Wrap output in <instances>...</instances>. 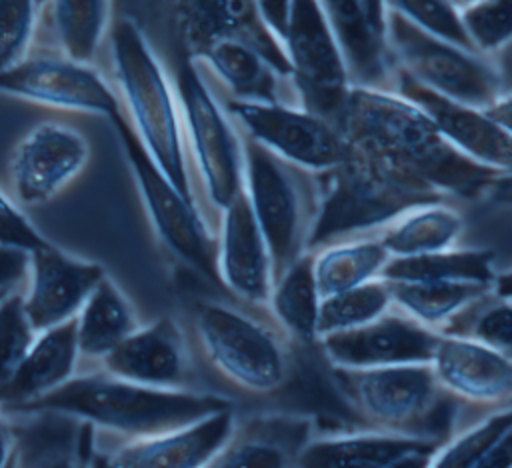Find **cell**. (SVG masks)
Returning <instances> with one entry per match:
<instances>
[{
  "instance_id": "cell-30",
  "label": "cell",
  "mask_w": 512,
  "mask_h": 468,
  "mask_svg": "<svg viewBox=\"0 0 512 468\" xmlns=\"http://www.w3.org/2000/svg\"><path fill=\"white\" fill-rule=\"evenodd\" d=\"M310 254L320 300L378 280L382 268L390 260L376 236L332 242Z\"/></svg>"
},
{
  "instance_id": "cell-3",
  "label": "cell",
  "mask_w": 512,
  "mask_h": 468,
  "mask_svg": "<svg viewBox=\"0 0 512 468\" xmlns=\"http://www.w3.org/2000/svg\"><path fill=\"white\" fill-rule=\"evenodd\" d=\"M114 80L128 128L166 180L194 200L178 94L142 28L128 16L108 26ZM118 98V100H120ZM198 204V202H196Z\"/></svg>"
},
{
  "instance_id": "cell-32",
  "label": "cell",
  "mask_w": 512,
  "mask_h": 468,
  "mask_svg": "<svg viewBox=\"0 0 512 468\" xmlns=\"http://www.w3.org/2000/svg\"><path fill=\"white\" fill-rule=\"evenodd\" d=\"M266 306L276 324L300 342H316L320 296L312 274V254L298 256L274 282Z\"/></svg>"
},
{
  "instance_id": "cell-22",
  "label": "cell",
  "mask_w": 512,
  "mask_h": 468,
  "mask_svg": "<svg viewBox=\"0 0 512 468\" xmlns=\"http://www.w3.org/2000/svg\"><path fill=\"white\" fill-rule=\"evenodd\" d=\"M102 372L150 388H182L186 376V340L180 326L160 316L138 326L102 362Z\"/></svg>"
},
{
  "instance_id": "cell-13",
  "label": "cell",
  "mask_w": 512,
  "mask_h": 468,
  "mask_svg": "<svg viewBox=\"0 0 512 468\" xmlns=\"http://www.w3.org/2000/svg\"><path fill=\"white\" fill-rule=\"evenodd\" d=\"M0 92L58 110L106 116L112 122L124 116L116 92L94 66L56 56L26 58L0 74Z\"/></svg>"
},
{
  "instance_id": "cell-24",
  "label": "cell",
  "mask_w": 512,
  "mask_h": 468,
  "mask_svg": "<svg viewBox=\"0 0 512 468\" xmlns=\"http://www.w3.org/2000/svg\"><path fill=\"white\" fill-rule=\"evenodd\" d=\"M78 360L74 320L38 332L14 376L0 388V412H10L56 390L74 376Z\"/></svg>"
},
{
  "instance_id": "cell-25",
  "label": "cell",
  "mask_w": 512,
  "mask_h": 468,
  "mask_svg": "<svg viewBox=\"0 0 512 468\" xmlns=\"http://www.w3.org/2000/svg\"><path fill=\"white\" fill-rule=\"evenodd\" d=\"M428 442L436 440L384 430L312 436L302 448L296 468H386L398 456Z\"/></svg>"
},
{
  "instance_id": "cell-18",
  "label": "cell",
  "mask_w": 512,
  "mask_h": 468,
  "mask_svg": "<svg viewBox=\"0 0 512 468\" xmlns=\"http://www.w3.org/2000/svg\"><path fill=\"white\" fill-rule=\"evenodd\" d=\"M394 92L414 102L434 124L438 134L464 158L508 176L512 168V130L498 124L486 110L440 98L396 70Z\"/></svg>"
},
{
  "instance_id": "cell-46",
  "label": "cell",
  "mask_w": 512,
  "mask_h": 468,
  "mask_svg": "<svg viewBox=\"0 0 512 468\" xmlns=\"http://www.w3.org/2000/svg\"><path fill=\"white\" fill-rule=\"evenodd\" d=\"M2 296H4V294H0V298H2Z\"/></svg>"
},
{
  "instance_id": "cell-34",
  "label": "cell",
  "mask_w": 512,
  "mask_h": 468,
  "mask_svg": "<svg viewBox=\"0 0 512 468\" xmlns=\"http://www.w3.org/2000/svg\"><path fill=\"white\" fill-rule=\"evenodd\" d=\"M392 310L390 292L384 280L368 282L360 288L320 300L316 342L324 336L360 328Z\"/></svg>"
},
{
  "instance_id": "cell-11",
  "label": "cell",
  "mask_w": 512,
  "mask_h": 468,
  "mask_svg": "<svg viewBox=\"0 0 512 468\" xmlns=\"http://www.w3.org/2000/svg\"><path fill=\"white\" fill-rule=\"evenodd\" d=\"M114 126L120 132L136 188L156 236L178 260L218 282L214 266V236L210 234L204 212L194 200L182 196L154 166L128 128L124 116L114 120Z\"/></svg>"
},
{
  "instance_id": "cell-38",
  "label": "cell",
  "mask_w": 512,
  "mask_h": 468,
  "mask_svg": "<svg viewBox=\"0 0 512 468\" xmlns=\"http://www.w3.org/2000/svg\"><path fill=\"white\" fill-rule=\"evenodd\" d=\"M36 338L24 312L22 294L6 292L0 298V388L14 376Z\"/></svg>"
},
{
  "instance_id": "cell-28",
  "label": "cell",
  "mask_w": 512,
  "mask_h": 468,
  "mask_svg": "<svg viewBox=\"0 0 512 468\" xmlns=\"http://www.w3.org/2000/svg\"><path fill=\"white\" fill-rule=\"evenodd\" d=\"M512 410L494 408L472 422L446 444H438L428 468H510Z\"/></svg>"
},
{
  "instance_id": "cell-5",
  "label": "cell",
  "mask_w": 512,
  "mask_h": 468,
  "mask_svg": "<svg viewBox=\"0 0 512 468\" xmlns=\"http://www.w3.org/2000/svg\"><path fill=\"white\" fill-rule=\"evenodd\" d=\"M242 142V192L266 242L272 282L306 252L314 218V178L256 142Z\"/></svg>"
},
{
  "instance_id": "cell-12",
  "label": "cell",
  "mask_w": 512,
  "mask_h": 468,
  "mask_svg": "<svg viewBox=\"0 0 512 468\" xmlns=\"http://www.w3.org/2000/svg\"><path fill=\"white\" fill-rule=\"evenodd\" d=\"M336 374L356 410L384 432L418 436V424L442 394L428 364L336 370Z\"/></svg>"
},
{
  "instance_id": "cell-33",
  "label": "cell",
  "mask_w": 512,
  "mask_h": 468,
  "mask_svg": "<svg viewBox=\"0 0 512 468\" xmlns=\"http://www.w3.org/2000/svg\"><path fill=\"white\" fill-rule=\"evenodd\" d=\"M52 26L62 48V58L92 66L98 46L102 44L110 26V2H50Z\"/></svg>"
},
{
  "instance_id": "cell-40",
  "label": "cell",
  "mask_w": 512,
  "mask_h": 468,
  "mask_svg": "<svg viewBox=\"0 0 512 468\" xmlns=\"http://www.w3.org/2000/svg\"><path fill=\"white\" fill-rule=\"evenodd\" d=\"M14 440V468H80L76 454L50 428L30 426L26 432L10 430Z\"/></svg>"
},
{
  "instance_id": "cell-42",
  "label": "cell",
  "mask_w": 512,
  "mask_h": 468,
  "mask_svg": "<svg viewBox=\"0 0 512 468\" xmlns=\"http://www.w3.org/2000/svg\"><path fill=\"white\" fill-rule=\"evenodd\" d=\"M28 276V252L0 246V294L12 292V288Z\"/></svg>"
},
{
  "instance_id": "cell-16",
  "label": "cell",
  "mask_w": 512,
  "mask_h": 468,
  "mask_svg": "<svg viewBox=\"0 0 512 468\" xmlns=\"http://www.w3.org/2000/svg\"><path fill=\"white\" fill-rule=\"evenodd\" d=\"M438 332L420 326L394 308L384 316L318 340L334 370H370L404 364H430Z\"/></svg>"
},
{
  "instance_id": "cell-31",
  "label": "cell",
  "mask_w": 512,
  "mask_h": 468,
  "mask_svg": "<svg viewBox=\"0 0 512 468\" xmlns=\"http://www.w3.org/2000/svg\"><path fill=\"white\" fill-rule=\"evenodd\" d=\"M384 282H472L498 284L494 254L482 248H448L416 258H390L380 272Z\"/></svg>"
},
{
  "instance_id": "cell-26",
  "label": "cell",
  "mask_w": 512,
  "mask_h": 468,
  "mask_svg": "<svg viewBox=\"0 0 512 468\" xmlns=\"http://www.w3.org/2000/svg\"><path fill=\"white\" fill-rule=\"evenodd\" d=\"M392 308L438 334L446 332L472 306L496 292V286L472 282H386Z\"/></svg>"
},
{
  "instance_id": "cell-2",
  "label": "cell",
  "mask_w": 512,
  "mask_h": 468,
  "mask_svg": "<svg viewBox=\"0 0 512 468\" xmlns=\"http://www.w3.org/2000/svg\"><path fill=\"white\" fill-rule=\"evenodd\" d=\"M228 408V400L214 394L140 386L100 370L74 374L56 390L2 414H52L128 442L178 430Z\"/></svg>"
},
{
  "instance_id": "cell-21",
  "label": "cell",
  "mask_w": 512,
  "mask_h": 468,
  "mask_svg": "<svg viewBox=\"0 0 512 468\" xmlns=\"http://www.w3.org/2000/svg\"><path fill=\"white\" fill-rule=\"evenodd\" d=\"M232 408L164 434L120 442L104 468H204L234 432Z\"/></svg>"
},
{
  "instance_id": "cell-29",
  "label": "cell",
  "mask_w": 512,
  "mask_h": 468,
  "mask_svg": "<svg viewBox=\"0 0 512 468\" xmlns=\"http://www.w3.org/2000/svg\"><path fill=\"white\" fill-rule=\"evenodd\" d=\"M462 216L446 202L414 206L374 234L390 258H416L456 246Z\"/></svg>"
},
{
  "instance_id": "cell-35",
  "label": "cell",
  "mask_w": 512,
  "mask_h": 468,
  "mask_svg": "<svg viewBox=\"0 0 512 468\" xmlns=\"http://www.w3.org/2000/svg\"><path fill=\"white\" fill-rule=\"evenodd\" d=\"M454 4L464 34L476 54L496 60L502 50H508L512 40V2L478 0Z\"/></svg>"
},
{
  "instance_id": "cell-1",
  "label": "cell",
  "mask_w": 512,
  "mask_h": 468,
  "mask_svg": "<svg viewBox=\"0 0 512 468\" xmlns=\"http://www.w3.org/2000/svg\"><path fill=\"white\" fill-rule=\"evenodd\" d=\"M346 146L440 198H474L498 176L458 154L430 118L394 90L350 88L334 122Z\"/></svg>"
},
{
  "instance_id": "cell-4",
  "label": "cell",
  "mask_w": 512,
  "mask_h": 468,
  "mask_svg": "<svg viewBox=\"0 0 512 468\" xmlns=\"http://www.w3.org/2000/svg\"><path fill=\"white\" fill-rule=\"evenodd\" d=\"M314 178V218L306 252L326 244L374 236L406 210L444 202L430 188L406 180L352 152L330 172Z\"/></svg>"
},
{
  "instance_id": "cell-15",
  "label": "cell",
  "mask_w": 512,
  "mask_h": 468,
  "mask_svg": "<svg viewBox=\"0 0 512 468\" xmlns=\"http://www.w3.org/2000/svg\"><path fill=\"white\" fill-rule=\"evenodd\" d=\"M86 136L62 122H40L26 132L12 156V182L22 204H44L88 164Z\"/></svg>"
},
{
  "instance_id": "cell-19",
  "label": "cell",
  "mask_w": 512,
  "mask_h": 468,
  "mask_svg": "<svg viewBox=\"0 0 512 468\" xmlns=\"http://www.w3.org/2000/svg\"><path fill=\"white\" fill-rule=\"evenodd\" d=\"M216 278L236 298L266 306L272 290V264L244 192L218 214L214 236Z\"/></svg>"
},
{
  "instance_id": "cell-6",
  "label": "cell",
  "mask_w": 512,
  "mask_h": 468,
  "mask_svg": "<svg viewBox=\"0 0 512 468\" xmlns=\"http://www.w3.org/2000/svg\"><path fill=\"white\" fill-rule=\"evenodd\" d=\"M178 102L182 114L188 170L196 172L214 220L242 190V142L222 108L212 82L186 58L178 68Z\"/></svg>"
},
{
  "instance_id": "cell-27",
  "label": "cell",
  "mask_w": 512,
  "mask_h": 468,
  "mask_svg": "<svg viewBox=\"0 0 512 468\" xmlns=\"http://www.w3.org/2000/svg\"><path fill=\"white\" fill-rule=\"evenodd\" d=\"M74 324L80 358L98 362L140 326L128 298L108 274L90 292Z\"/></svg>"
},
{
  "instance_id": "cell-45",
  "label": "cell",
  "mask_w": 512,
  "mask_h": 468,
  "mask_svg": "<svg viewBox=\"0 0 512 468\" xmlns=\"http://www.w3.org/2000/svg\"><path fill=\"white\" fill-rule=\"evenodd\" d=\"M8 468H14V456H12V460H10V464H8Z\"/></svg>"
},
{
  "instance_id": "cell-43",
  "label": "cell",
  "mask_w": 512,
  "mask_h": 468,
  "mask_svg": "<svg viewBox=\"0 0 512 468\" xmlns=\"http://www.w3.org/2000/svg\"><path fill=\"white\" fill-rule=\"evenodd\" d=\"M438 442H428L420 448H414L402 456H398L396 460H392L386 468H428L430 464V456L436 450Z\"/></svg>"
},
{
  "instance_id": "cell-20",
  "label": "cell",
  "mask_w": 512,
  "mask_h": 468,
  "mask_svg": "<svg viewBox=\"0 0 512 468\" xmlns=\"http://www.w3.org/2000/svg\"><path fill=\"white\" fill-rule=\"evenodd\" d=\"M428 366L438 388L454 398L492 408L510 406V354L458 334H438Z\"/></svg>"
},
{
  "instance_id": "cell-36",
  "label": "cell",
  "mask_w": 512,
  "mask_h": 468,
  "mask_svg": "<svg viewBox=\"0 0 512 468\" xmlns=\"http://www.w3.org/2000/svg\"><path fill=\"white\" fill-rule=\"evenodd\" d=\"M480 342L498 352L510 354L512 348V308L508 296H486L458 318L446 332Z\"/></svg>"
},
{
  "instance_id": "cell-41",
  "label": "cell",
  "mask_w": 512,
  "mask_h": 468,
  "mask_svg": "<svg viewBox=\"0 0 512 468\" xmlns=\"http://www.w3.org/2000/svg\"><path fill=\"white\" fill-rule=\"evenodd\" d=\"M46 238L34 228L26 214L0 190V246L32 252Z\"/></svg>"
},
{
  "instance_id": "cell-39",
  "label": "cell",
  "mask_w": 512,
  "mask_h": 468,
  "mask_svg": "<svg viewBox=\"0 0 512 468\" xmlns=\"http://www.w3.org/2000/svg\"><path fill=\"white\" fill-rule=\"evenodd\" d=\"M40 8L38 2L0 0V74L26 60Z\"/></svg>"
},
{
  "instance_id": "cell-37",
  "label": "cell",
  "mask_w": 512,
  "mask_h": 468,
  "mask_svg": "<svg viewBox=\"0 0 512 468\" xmlns=\"http://www.w3.org/2000/svg\"><path fill=\"white\" fill-rule=\"evenodd\" d=\"M388 6L400 14L406 22H410L414 28L424 32L426 36L446 42L450 46L474 52L464 28L460 24V16L454 2H388ZM476 54V52H474ZM480 56V54H478Z\"/></svg>"
},
{
  "instance_id": "cell-17",
  "label": "cell",
  "mask_w": 512,
  "mask_h": 468,
  "mask_svg": "<svg viewBox=\"0 0 512 468\" xmlns=\"http://www.w3.org/2000/svg\"><path fill=\"white\" fill-rule=\"evenodd\" d=\"M104 276L100 264L66 254L48 240L28 252V290L22 304L34 332L74 320Z\"/></svg>"
},
{
  "instance_id": "cell-7",
  "label": "cell",
  "mask_w": 512,
  "mask_h": 468,
  "mask_svg": "<svg viewBox=\"0 0 512 468\" xmlns=\"http://www.w3.org/2000/svg\"><path fill=\"white\" fill-rule=\"evenodd\" d=\"M388 44L396 70L440 98L478 110L510 98L506 74L496 60L426 36L390 6Z\"/></svg>"
},
{
  "instance_id": "cell-9",
  "label": "cell",
  "mask_w": 512,
  "mask_h": 468,
  "mask_svg": "<svg viewBox=\"0 0 512 468\" xmlns=\"http://www.w3.org/2000/svg\"><path fill=\"white\" fill-rule=\"evenodd\" d=\"M222 108L238 134L310 176L334 170L348 154L332 122L296 104L224 100Z\"/></svg>"
},
{
  "instance_id": "cell-10",
  "label": "cell",
  "mask_w": 512,
  "mask_h": 468,
  "mask_svg": "<svg viewBox=\"0 0 512 468\" xmlns=\"http://www.w3.org/2000/svg\"><path fill=\"white\" fill-rule=\"evenodd\" d=\"M282 50L294 104L334 124L350 82L320 2H290Z\"/></svg>"
},
{
  "instance_id": "cell-14",
  "label": "cell",
  "mask_w": 512,
  "mask_h": 468,
  "mask_svg": "<svg viewBox=\"0 0 512 468\" xmlns=\"http://www.w3.org/2000/svg\"><path fill=\"white\" fill-rule=\"evenodd\" d=\"M350 88L392 90L396 64L388 44L386 2H320Z\"/></svg>"
},
{
  "instance_id": "cell-8",
  "label": "cell",
  "mask_w": 512,
  "mask_h": 468,
  "mask_svg": "<svg viewBox=\"0 0 512 468\" xmlns=\"http://www.w3.org/2000/svg\"><path fill=\"white\" fill-rule=\"evenodd\" d=\"M194 332L208 362L236 386L264 394L284 384L288 358L280 340L246 312L206 302L194 314Z\"/></svg>"
},
{
  "instance_id": "cell-44",
  "label": "cell",
  "mask_w": 512,
  "mask_h": 468,
  "mask_svg": "<svg viewBox=\"0 0 512 468\" xmlns=\"http://www.w3.org/2000/svg\"><path fill=\"white\" fill-rule=\"evenodd\" d=\"M12 456H14L12 432L4 420V414L0 412V468H8Z\"/></svg>"
},
{
  "instance_id": "cell-23",
  "label": "cell",
  "mask_w": 512,
  "mask_h": 468,
  "mask_svg": "<svg viewBox=\"0 0 512 468\" xmlns=\"http://www.w3.org/2000/svg\"><path fill=\"white\" fill-rule=\"evenodd\" d=\"M310 438V420L304 416H254L240 426L236 422L226 444L204 468H296Z\"/></svg>"
}]
</instances>
